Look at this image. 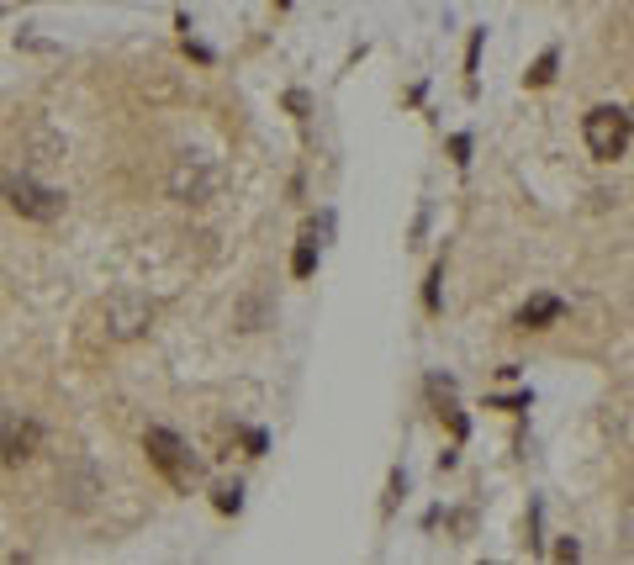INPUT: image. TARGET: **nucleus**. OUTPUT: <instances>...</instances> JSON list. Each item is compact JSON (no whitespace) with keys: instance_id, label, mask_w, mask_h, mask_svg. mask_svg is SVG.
I'll use <instances>...</instances> for the list:
<instances>
[{"instance_id":"obj_1","label":"nucleus","mask_w":634,"mask_h":565,"mask_svg":"<svg viewBox=\"0 0 634 565\" xmlns=\"http://www.w3.org/2000/svg\"><path fill=\"white\" fill-rule=\"evenodd\" d=\"M0 196H6V206H11L16 217H27V222L64 217V191L43 185L32 169H6V175H0Z\"/></svg>"},{"instance_id":"obj_11","label":"nucleus","mask_w":634,"mask_h":565,"mask_svg":"<svg viewBox=\"0 0 634 565\" xmlns=\"http://www.w3.org/2000/svg\"><path fill=\"white\" fill-rule=\"evenodd\" d=\"M275 6H281V11H286V6H291V0H275Z\"/></svg>"},{"instance_id":"obj_8","label":"nucleus","mask_w":634,"mask_h":565,"mask_svg":"<svg viewBox=\"0 0 634 565\" xmlns=\"http://www.w3.org/2000/svg\"><path fill=\"white\" fill-rule=\"evenodd\" d=\"M312 270H317V243H312V233H307L302 243H296V254H291V275H302V280H307Z\"/></svg>"},{"instance_id":"obj_9","label":"nucleus","mask_w":634,"mask_h":565,"mask_svg":"<svg viewBox=\"0 0 634 565\" xmlns=\"http://www.w3.org/2000/svg\"><path fill=\"white\" fill-rule=\"evenodd\" d=\"M550 80H555V48L539 53V64L529 69V85H550Z\"/></svg>"},{"instance_id":"obj_2","label":"nucleus","mask_w":634,"mask_h":565,"mask_svg":"<svg viewBox=\"0 0 634 565\" xmlns=\"http://www.w3.org/2000/svg\"><path fill=\"white\" fill-rule=\"evenodd\" d=\"M148 323H154V296H143L133 286L111 291L101 301V328H106V338H117V344H133V338H143Z\"/></svg>"},{"instance_id":"obj_5","label":"nucleus","mask_w":634,"mask_h":565,"mask_svg":"<svg viewBox=\"0 0 634 565\" xmlns=\"http://www.w3.org/2000/svg\"><path fill=\"white\" fill-rule=\"evenodd\" d=\"M582 133H587L592 159H624V148L634 138V117L624 106H592L587 122H582Z\"/></svg>"},{"instance_id":"obj_10","label":"nucleus","mask_w":634,"mask_h":565,"mask_svg":"<svg viewBox=\"0 0 634 565\" xmlns=\"http://www.w3.org/2000/svg\"><path fill=\"white\" fill-rule=\"evenodd\" d=\"M217 513H238V507H244V492H238V486H217Z\"/></svg>"},{"instance_id":"obj_4","label":"nucleus","mask_w":634,"mask_h":565,"mask_svg":"<svg viewBox=\"0 0 634 565\" xmlns=\"http://www.w3.org/2000/svg\"><path fill=\"white\" fill-rule=\"evenodd\" d=\"M143 449H148V460L164 470V481L180 486V492L201 476V460L191 455V444H185L180 433H170V428H148L143 433Z\"/></svg>"},{"instance_id":"obj_6","label":"nucleus","mask_w":634,"mask_h":565,"mask_svg":"<svg viewBox=\"0 0 634 565\" xmlns=\"http://www.w3.org/2000/svg\"><path fill=\"white\" fill-rule=\"evenodd\" d=\"M37 444H43V428H37L32 418H6V423H0V465L32 460Z\"/></svg>"},{"instance_id":"obj_3","label":"nucleus","mask_w":634,"mask_h":565,"mask_svg":"<svg viewBox=\"0 0 634 565\" xmlns=\"http://www.w3.org/2000/svg\"><path fill=\"white\" fill-rule=\"evenodd\" d=\"M222 191V164L207 159V154H180L170 164V196L185 201V206H201Z\"/></svg>"},{"instance_id":"obj_7","label":"nucleus","mask_w":634,"mask_h":565,"mask_svg":"<svg viewBox=\"0 0 634 565\" xmlns=\"http://www.w3.org/2000/svg\"><path fill=\"white\" fill-rule=\"evenodd\" d=\"M561 312H566V301H561V296H534L529 307L518 312V328H529V333H534V328L555 323V317H561Z\"/></svg>"}]
</instances>
